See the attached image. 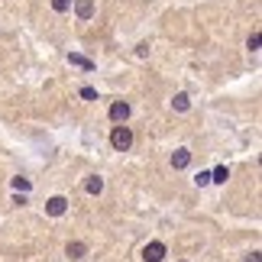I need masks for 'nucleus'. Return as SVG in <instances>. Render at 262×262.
Masks as SVG:
<instances>
[{"label":"nucleus","mask_w":262,"mask_h":262,"mask_svg":"<svg viewBox=\"0 0 262 262\" xmlns=\"http://www.w3.org/2000/svg\"><path fill=\"white\" fill-rule=\"evenodd\" d=\"M81 97L84 100H97V91L94 88H81Z\"/></svg>","instance_id":"15"},{"label":"nucleus","mask_w":262,"mask_h":262,"mask_svg":"<svg viewBox=\"0 0 262 262\" xmlns=\"http://www.w3.org/2000/svg\"><path fill=\"white\" fill-rule=\"evenodd\" d=\"M172 107H175V110H181V114H185V110L191 107V97H188V94H175V100H172Z\"/></svg>","instance_id":"10"},{"label":"nucleus","mask_w":262,"mask_h":262,"mask_svg":"<svg viewBox=\"0 0 262 262\" xmlns=\"http://www.w3.org/2000/svg\"><path fill=\"white\" fill-rule=\"evenodd\" d=\"M65 210H68V201H65L62 194H55V198L46 201V214H49V217H62Z\"/></svg>","instance_id":"2"},{"label":"nucleus","mask_w":262,"mask_h":262,"mask_svg":"<svg viewBox=\"0 0 262 262\" xmlns=\"http://www.w3.org/2000/svg\"><path fill=\"white\" fill-rule=\"evenodd\" d=\"M259 42H262V36H259V33H253V36H249V42H246V49H253V52H256Z\"/></svg>","instance_id":"14"},{"label":"nucleus","mask_w":262,"mask_h":262,"mask_svg":"<svg viewBox=\"0 0 262 262\" xmlns=\"http://www.w3.org/2000/svg\"><path fill=\"white\" fill-rule=\"evenodd\" d=\"M243 262H259V253H253V256H246Z\"/></svg>","instance_id":"17"},{"label":"nucleus","mask_w":262,"mask_h":262,"mask_svg":"<svg viewBox=\"0 0 262 262\" xmlns=\"http://www.w3.org/2000/svg\"><path fill=\"white\" fill-rule=\"evenodd\" d=\"M68 7H72V0H52V10H58V13H65Z\"/></svg>","instance_id":"13"},{"label":"nucleus","mask_w":262,"mask_h":262,"mask_svg":"<svg viewBox=\"0 0 262 262\" xmlns=\"http://www.w3.org/2000/svg\"><path fill=\"white\" fill-rule=\"evenodd\" d=\"M143 259H146V262H162V259H165V243H146Z\"/></svg>","instance_id":"4"},{"label":"nucleus","mask_w":262,"mask_h":262,"mask_svg":"<svg viewBox=\"0 0 262 262\" xmlns=\"http://www.w3.org/2000/svg\"><path fill=\"white\" fill-rule=\"evenodd\" d=\"M84 188H88V194H100V191H104V178H97V175H91Z\"/></svg>","instance_id":"7"},{"label":"nucleus","mask_w":262,"mask_h":262,"mask_svg":"<svg viewBox=\"0 0 262 262\" xmlns=\"http://www.w3.org/2000/svg\"><path fill=\"white\" fill-rule=\"evenodd\" d=\"M29 188H33V185H29L26 178H13V191H23V194H26Z\"/></svg>","instance_id":"12"},{"label":"nucleus","mask_w":262,"mask_h":262,"mask_svg":"<svg viewBox=\"0 0 262 262\" xmlns=\"http://www.w3.org/2000/svg\"><path fill=\"white\" fill-rule=\"evenodd\" d=\"M75 13L78 19H91L94 16V0H75Z\"/></svg>","instance_id":"5"},{"label":"nucleus","mask_w":262,"mask_h":262,"mask_svg":"<svg viewBox=\"0 0 262 262\" xmlns=\"http://www.w3.org/2000/svg\"><path fill=\"white\" fill-rule=\"evenodd\" d=\"M110 146H114L117 152H126V149L133 146V129H129V126H114V133H110Z\"/></svg>","instance_id":"1"},{"label":"nucleus","mask_w":262,"mask_h":262,"mask_svg":"<svg viewBox=\"0 0 262 262\" xmlns=\"http://www.w3.org/2000/svg\"><path fill=\"white\" fill-rule=\"evenodd\" d=\"M172 165L175 168H188L191 165V152H188V149H178V152L172 156Z\"/></svg>","instance_id":"6"},{"label":"nucleus","mask_w":262,"mask_h":262,"mask_svg":"<svg viewBox=\"0 0 262 262\" xmlns=\"http://www.w3.org/2000/svg\"><path fill=\"white\" fill-rule=\"evenodd\" d=\"M126 117H129V104L126 100H114L110 104V120L114 123H126Z\"/></svg>","instance_id":"3"},{"label":"nucleus","mask_w":262,"mask_h":262,"mask_svg":"<svg viewBox=\"0 0 262 262\" xmlns=\"http://www.w3.org/2000/svg\"><path fill=\"white\" fill-rule=\"evenodd\" d=\"M68 62H72V65H78V68H84V72H91V68H94V62H91V58H84V55H68Z\"/></svg>","instance_id":"8"},{"label":"nucleus","mask_w":262,"mask_h":262,"mask_svg":"<svg viewBox=\"0 0 262 262\" xmlns=\"http://www.w3.org/2000/svg\"><path fill=\"white\" fill-rule=\"evenodd\" d=\"M194 181H198L201 188H204V185H210V172H198V178H194Z\"/></svg>","instance_id":"16"},{"label":"nucleus","mask_w":262,"mask_h":262,"mask_svg":"<svg viewBox=\"0 0 262 262\" xmlns=\"http://www.w3.org/2000/svg\"><path fill=\"white\" fill-rule=\"evenodd\" d=\"M227 178H230L227 165H217V168H214V175H210V181H217V185H227Z\"/></svg>","instance_id":"9"},{"label":"nucleus","mask_w":262,"mask_h":262,"mask_svg":"<svg viewBox=\"0 0 262 262\" xmlns=\"http://www.w3.org/2000/svg\"><path fill=\"white\" fill-rule=\"evenodd\" d=\"M84 253H88L84 243H68V256H72V259H81Z\"/></svg>","instance_id":"11"}]
</instances>
